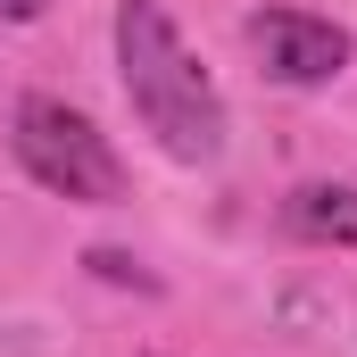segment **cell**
I'll use <instances>...</instances> for the list:
<instances>
[{
    "label": "cell",
    "instance_id": "cell-1",
    "mask_svg": "<svg viewBox=\"0 0 357 357\" xmlns=\"http://www.w3.org/2000/svg\"><path fill=\"white\" fill-rule=\"evenodd\" d=\"M116 75L133 116L158 133V150L183 167H208L225 150V100L208 84V67L183 50L167 0H116Z\"/></svg>",
    "mask_w": 357,
    "mask_h": 357
},
{
    "label": "cell",
    "instance_id": "cell-2",
    "mask_svg": "<svg viewBox=\"0 0 357 357\" xmlns=\"http://www.w3.org/2000/svg\"><path fill=\"white\" fill-rule=\"evenodd\" d=\"M8 150H17V167H25V175L42 183V191H59V199H84V208H108V199H125V167H116L108 133L91 125L84 108L50 100V91L17 100Z\"/></svg>",
    "mask_w": 357,
    "mask_h": 357
},
{
    "label": "cell",
    "instance_id": "cell-3",
    "mask_svg": "<svg viewBox=\"0 0 357 357\" xmlns=\"http://www.w3.org/2000/svg\"><path fill=\"white\" fill-rule=\"evenodd\" d=\"M250 50L266 59L274 84H291V91H316L349 67V33L333 17H307V8H258L250 17Z\"/></svg>",
    "mask_w": 357,
    "mask_h": 357
},
{
    "label": "cell",
    "instance_id": "cell-4",
    "mask_svg": "<svg viewBox=\"0 0 357 357\" xmlns=\"http://www.w3.org/2000/svg\"><path fill=\"white\" fill-rule=\"evenodd\" d=\"M291 233L299 241H333V250H357V183H307L291 191Z\"/></svg>",
    "mask_w": 357,
    "mask_h": 357
},
{
    "label": "cell",
    "instance_id": "cell-5",
    "mask_svg": "<svg viewBox=\"0 0 357 357\" xmlns=\"http://www.w3.org/2000/svg\"><path fill=\"white\" fill-rule=\"evenodd\" d=\"M91 266L108 274V282H133V291H150V274L133 266V258H125V250H91Z\"/></svg>",
    "mask_w": 357,
    "mask_h": 357
},
{
    "label": "cell",
    "instance_id": "cell-6",
    "mask_svg": "<svg viewBox=\"0 0 357 357\" xmlns=\"http://www.w3.org/2000/svg\"><path fill=\"white\" fill-rule=\"evenodd\" d=\"M42 8H50V0H0V25H33Z\"/></svg>",
    "mask_w": 357,
    "mask_h": 357
}]
</instances>
